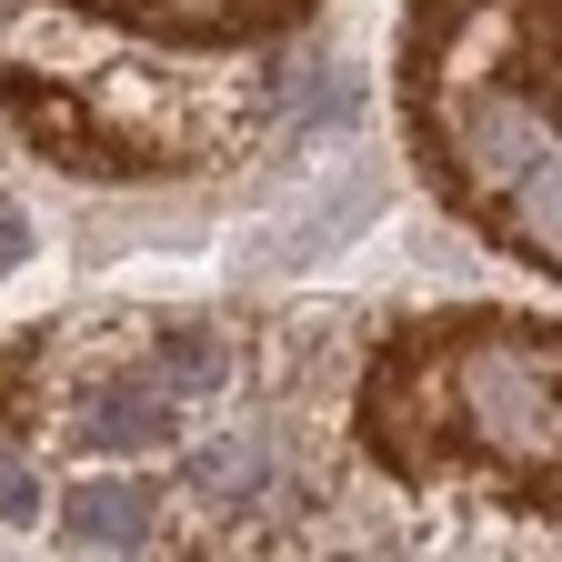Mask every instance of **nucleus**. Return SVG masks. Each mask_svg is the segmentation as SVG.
<instances>
[{
	"label": "nucleus",
	"mask_w": 562,
	"mask_h": 562,
	"mask_svg": "<svg viewBox=\"0 0 562 562\" xmlns=\"http://www.w3.org/2000/svg\"><path fill=\"white\" fill-rule=\"evenodd\" d=\"M452 432L503 462H562V341H513V331H482L462 341V392H452Z\"/></svg>",
	"instance_id": "nucleus-1"
},
{
	"label": "nucleus",
	"mask_w": 562,
	"mask_h": 562,
	"mask_svg": "<svg viewBox=\"0 0 562 562\" xmlns=\"http://www.w3.org/2000/svg\"><path fill=\"white\" fill-rule=\"evenodd\" d=\"M101 11H131L151 31H251L271 11H302V0H101Z\"/></svg>",
	"instance_id": "nucleus-2"
},
{
	"label": "nucleus",
	"mask_w": 562,
	"mask_h": 562,
	"mask_svg": "<svg viewBox=\"0 0 562 562\" xmlns=\"http://www.w3.org/2000/svg\"><path fill=\"white\" fill-rule=\"evenodd\" d=\"M81 442H91V452H151V442H171V402L121 382V392H111V402L81 422Z\"/></svg>",
	"instance_id": "nucleus-3"
},
{
	"label": "nucleus",
	"mask_w": 562,
	"mask_h": 562,
	"mask_svg": "<svg viewBox=\"0 0 562 562\" xmlns=\"http://www.w3.org/2000/svg\"><path fill=\"white\" fill-rule=\"evenodd\" d=\"M60 522H70V542H140V522H151V503H140V492L131 482H81V492H70V503H60Z\"/></svg>",
	"instance_id": "nucleus-4"
},
{
	"label": "nucleus",
	"mask_w": 562,
	"mask_h": 562,
	"mask_svg": "<svg viewBox=\"0 0 562 562\" xmlns=\"http://www.w3.org/2000/svg\"><path fill=\"white\" fill-rule=\"evenodd\" d=\"M191 482H201V492H251V452H241V442L201 452V462H191Z\"/></svg>",
	"instance_id": "nucleus-5"
},
{
	"label": "nucleus",
	"mask_w": 562,
	"mask_h": 562,
	"mask_svg": "<svg viewBox=\"0 0 562 562\" xmlns=\"http://www.w3.org/2000/svg\"><path fill=\"white\" fill-rule=\"evenodd\" d=\"M31 503H41V492H31V472H21V462H0V522H21Z\"/></svg>",
	"instance_id": "nucleus-6"
}]
</instances>
